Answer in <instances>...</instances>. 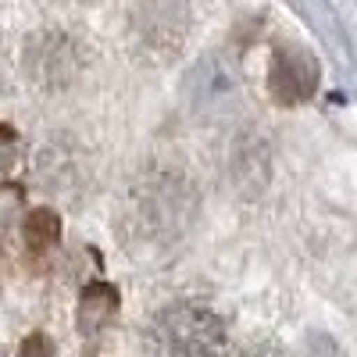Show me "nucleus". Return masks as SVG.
Wrapping results in <instances>:
<instances>
[{
    "mask_svg": "<svg viewBox=\"0 0 357 357\" xmlns=\"http://www.w3.org/2000/svg\"><path fill=\"white\" fill-rule=\"evenodd\" d=\"M158 343L168 357H225V325L200 304H175L158 318Z\"/></svg>",
    "mask_w": 357,
    "mask_h": 357,
    "instance_id": "1",
    "label": "nucleus"
},
{
    "mask_svg": "<svg viewBox=\"0 0 357 357\" xmlns=\"http://www.w3.org/2000/svg\"><path fill=\"white\" fill-rule=\"evenodd\" d=\"M129 33H132V47L146 61H168L186 43V22L168 4H143L132 11Z\"/></svg>",
    "mask_w": 357,
    "mask_h": 357,
    "instance_id": "2",
    "label": "nucleus"
},
{
    "mask_svg": "<svg viewBox=\"0 0 357 357\" xmlns=\"http://www.w3.org/2000/svg\"><path fill=\"white\" fill-rule=\"evenodd\" d=\"M25 68L33 75V82H40L47 89H61L79 75L82 57H79V47L68 36L40 33L25 43Z\"/></svg>",
    "mask_w": 357,
    "mask_h": 357,
    "instance_id": "3",
    "label": "nucleus"
},
{
    "mask_svg": "<svg viewBox=\"0 0 357 357\" xmlns=\"http://www.w3.org/2000/svg\"><path fill=\"white\" fill-rule=\"evenodd\" d=\"M268 89L282 107L311 100L318 89V61L301 47H279L272 57V68H268Z\"/></svg>",
    "mask_w": 357,
    "mask_h": 357,
    "instance_id": "4",
    "label": "nucleus"
},
{
    "mask_svg": "<svg viewBox=\"0 0 357 357\" xmlns=\"http://www.w3.org/2000/svg\"><path fill=\"white\" fill-rule=\"evenodd\" d=\"M118 311V289L107 282H93L82 289L79 301V329L82 333H97L100 325H107V318Z\"/></svg>",
    "mask_w": 357,
    "mask_h": 357,
    "instance_id": "5",
    "label": "nucleus"
},
{
    "mask_svg": "<svg viewBox=\"0 0 357 357\" xmlns=\"http://www.w3.org/2000/svg\"><path fill=\"white\" fill-rule=\"evenodd\" d=\"M22 232H25V243L33 250H50L61 240V218H57V211H50V207H36V211H29Z\"/></svg>",
    "mask_w": 357,
    "mask_h": 357,
    "instance_id": "6",
    "label": "nucleus"
},
{
    "mask_svg": "<svg viewBox=\"0 0 357 357\" xmlns=\"http://www.w3.org/2000/svg\"><path fill=\"white\" fill-rule=\"evenodd\" d=\"M15 151H18V132L11 126H0V168L11 165Z\"/></svg>",
    "mask_w": 357,
    "mask_h": 357,
    "instance_id": "7",
    "label": "nucleus"
},
{
    "mask_svg": "<svg viewBox=\"0 0 357 357\" xmlns=\"http://www.w3.org/2000/svg\"><path fill=\"white\" fill-rule=\"evenodd\" d=\"M22 357H50V343L43 336H29L22 347Z\"/></svg>",
    "mask_w": 357,
    "mask_h": 357,
    "instance_id": "8",
    "label": "nucleus"
}]
</instances>
